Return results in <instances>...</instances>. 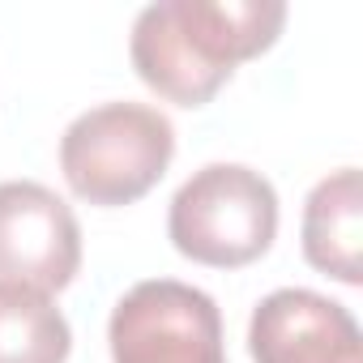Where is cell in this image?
I'll use <instances>...</instances> for the list:
<instances>
[{"label":"cell","mask_w":363,"mask_h":363,"mask_svg":"<svg viewBox=\"0 0 363 363\" xmlns=\"http://www.w3.org/2000/svg\"><path fill=\"white\" fill-rule=\"evenodd\" d=\"M282 26V0H158L137 13L128 56L167 103L206 107L244 60L278 43Z\"/></svg>","instance_id":"obj_1"},{"label":"cell","mask_w":363,"mask_h":363,"mask_svg":"<svg viewBox=\"0 0 363 363\" xmlns=\"http://www.w3.org/2000/svg\"><path fill=\"white\" fill-rule=\"evenodd\" d=\"M167 235L179 257L210 269H240L269 252L278 235V193L244 162L193 171L167 210Z\"/></svg>","instance_id":"obj_2"},{"label":"cell","mask_w":363,"mask_h":363,"mask_svg":"<svg viewBox=\"0 0 363 363\" xmlns=\"http://www.w3.org/2000/svg\"><path fill=\"white\" fill-rule=\"evenodd\" d=\"M175 128L158 107L103 103L82 111L60 137V171L90 206H133L167 175Z\"/></svg>","instance_id":"obj_3"},{"label":"cell","mask_w":363,"mask_h":363,"mask_svg":"<svg viewBox=\"0 0 363 363\" xmlns=\"http://www.w3.org/2000/svg\"><path fill=\"white\" fill-rule=\"evenodd\" d=\"M111 363H227L218 303L175 278L137 282L107 325Z\"/></svg>","instance_id":"obj_4"},{"label":"cell","mask_w":363,"mask_h":363,"mask_svg":"<svg viewBox=\"0 0 363 363\" xmlns=\"http://www.w3.org/2000/svg\"><path fill=\"white\" fill-rule=\"evenodd\" d=\"M82 269L77 214L35 179L0 184V286L56 295Z\"/></svg>","instance_id":"obj_5"},{"label":"cell","mask_w":363,"mask_h":363,"mask_svg":"<svg viewBox=\"0 0 363 363\" xmlns=\"http://www.w3.org/2000/svg\"><path fill=\"white\" fill-rule=\"evenodd\" d=\"M248 350L257 363H363L354 316L337 299L303 286H282L257 303Z\"/></svg>","instance_id":"obj_6"},{"label":"cell","mask_w":363,"mask_h":363,"mask_svg":"<svg viewBox=\"0 0 363 363\" xmlns=\"http://www.w3.org/2000/svg\"><path fill=\"white\" fill-rule=\"evenodd\" d=\"M303 257L312 269L359 286L363 282V189L359 171L325 175L303 201Z\"/></svg>","instance_id":"obj_7"},{"label":"cell","mask_w":363,"mask_h":363,"mask_svg":"<svg viewBox=\"0 0 363 363\" xmlns=\"http://www.w3.org/2000/svg\"><path fill=\"white\" fill-rule=\"evenodd\" d=\"M73 333L52 295L0 286V363H65Z\"/></svg>","instance_id":"obj_8"}]
</instances>
